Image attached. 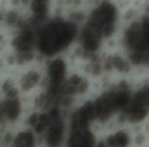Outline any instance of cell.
<instances>
[{"label": "cell", "instance_id": "7c38bea8", "mask_svg": "<svg viewBox=\"0 0 149 147\" xmlns=\"http://www.w3.org/2000/svg\"><path fill=\"white\" fill-rule=\"evenodd\" d=\"M102 144L106 147H132V144H134V133L128 128H125V126H118V128L111 130L104 137Z\"/></svg>", "mask_w": 149, "mask_h": 147}, {"label": "cell", "instance_id": "9a60e30c", "mask_svg": "<svg viewBox=\"0 0 149 147\" xmlns=\"http://www.w3.org/2000/svg\"><path fill=\"white\" fill-rule=\"evenodd\" d=\"M97 147H106V146H104V144H102V142H99V146H97Z\"/></svg>", "mask_w": 149, "mask_h": 147}, {"label": "cell", "instance_id": "8fae6325", "mask_svg": "<svg viewBox=\"0 0 149 147\" xmlns=\"http://www.w3.org/2000/svg\"><path fill=\"white\" fill-rule=\"evenodd\" d=\"M99 140L92 128H70L64 147H97Z\"/></svg>", "mask_w": 149, "mask_h": 147}, {"label": "cell", "instance_id": "7a4b0ae2", "mask_svg": "<svg viewBox=\"0 0 149 147\" xmlns=\"http://www.w3.org/2000/svg\"><path fill=\"white\" fill-rule=\"evenodd\" d=\"M90 28L94 33L106 42L118 37L120 28H121V16H120V7L113 0H101L94 5L88 7L87 12V21L85 24Z\"/></svg>", "mask_w": 149, "mask_h": 147}, {"label": "cell", "instance_id": "ba28073f", "mask_svg": "<svg viewBox=\"0 0 149 147\" xmlns=\"http://www.w3.org/2000/svg\"><path fill=\"white\" fill-rule=\"evenodd\" d=\"M102 57V68L104 74L111 76V78H128V74L134 69L130 59L127 57V54L123 50H102L101 54Z\"/></svg>", "mask_w": 149, "mask_h": 147}, {"label": "cell", "instance_id": "6da1fadb", "mask_svg": "<svg viewBox=\"0 0 149 147\" xmlns=\"http://www.w3.org/2000/svg\"><path fill=\"white\" fill-rule=\"evenodd\" d=\"M78 26L64 16H50L37 28V54L38 59L66 55L76 43Z\"/></svg>", "mask_w": 149, "mask_h": 147}, {"label": "cell", "instance_id": "2e32d148", "mask_svg": "<svg viewBox=\"0 0 149 147\" xmlns=\"http://www.w3.org/2000/svg\"><path fill=\"white\" fill-rule=\"evenodd\" d=\"M0 2H2V3H7V2H9V0H0Z\"/></svg>", "mask_w": 149, "mask_h": 147}, {"label": "cell", "instance_id": "5b68a950", "mask_svg": "<svg viewBox=\"0 0 149 147\" xmlns=\"http://www.w3.org/2000/svg\"><path fill=\"white\" fill-rule=\"evenodd\" d=\"M14 80H16L21 97H24V99L33 97L40 90H43V85H45L42 61H35L31 64L14 69Z\"/></svg>", "mask_w": 149, "mask_h": 147}, {"label": "cell", "instance_id": "9c48e42d", "mask_svg": "<svg viewBox=\"0 0 149 147\" xmlns=\"http://www.w3.org/2000/svg\"><path fill=\"white\" fill-rule=\"evenodd\" d=\"M66 119H68V128H94V125L97 123V118H95L92 99L80 101L68 112Z\"/></svg>", "mask_w": 149, "mask_h": 147}, {"label": "cell", "instance_id": "52a82bcc", "mask_svg": "<svg viewBox=\"0 0 149 147\" xmlns=\"http://www.w3.org/2000/svg\"><path fill=\"white\" fill-rule=\"evenodd\" d=\"M92 90H94V80H90L78 69H71L61 88L59 97H66L73 102H80L83 99H88V94Z\"/></svg>", "mask_w": 149, "mask_h": 147}, {"label": "cell", "instance_id": "30bf717a", "mask_svg": "<svg viewBox=\"0 0 149 147\" xmlns=\"http://www.w3.org/2000/svg\"><path fill=\"white\" fill-rule=\"evenodd\" d=\"M7 147H42V140L35 130L24 125H19L9 130Z\"/></svg>", "mask_w": 149, "mask_h": 147}, {"label": "cell", "instance_id": "8992f818", "mask_svg": "<svg viewBox=\"0 0 149 147\" xmlns=\"http://www.w3.org/2000/svg\"><path fill=\"white\" fill-rule=\"evenodd\" d=\"M28 112V102L24 97H0V126L5 130L23 125Z\"/></svg>", "mask_w": 149, "mask_h": 147}, {"label": "cell", "instance_id": "5bb4252c", "mask_svg": "<svg viewBox=\"0 0 149 147\" xmlns=\"http://www.w3.org/2000/svg\"><path fill=\"white\" fill-rule=\"evenodd\" d=\"M87 5H94V3H97V2H101V0H83Z\"/></svg>", "mask_w": 149, "mask_h": 147}, {"label": "cell", "instance_id": "3957f363", "mask_svg": "<svg viewBox=\"0 0 149 147\" xmlns=\"http://www.w3.org/2000/svg\"><path fill=\"white\" fill-rule=\"evenodd\" d=\"M120 118L127 125H142L149 119V78L134 85L130 101L120 112Z\"/></svg>", "mask_w": 149, "mask_h": 147}, {"label": "cell", "instance_id": "277c9868", "mask_svg": "<svg viewBox=\"0 0 149 147\" xmlns=\"http://www.w3.org/2000/svg\"><path fill=\"white\" fill-rule=\"evenodd\" d=\"M43 66V76H45V85L43 90L50 92L52 95H56L59 99L61 88L68 78V74L71 73V64L68 61L66 55H56V57H49L42 61Z\"/></svg>", "mask_w": 149, "mask_h": 147}, {"label": "cell", "instance_id": "4fadbf2b", "mask_svg": "<svg viewBox=\"0 0 149 147\" xmlns=\"http://www.w3.org/2000/svg\"><path fill=\"white\" fill-rule=\"evenodd\" d=\"M7 139H9V130H5V128L0 126V147L7 146Z\"/></svg>", "mask_w": 149, "mask_h": 147}]
</instances>
